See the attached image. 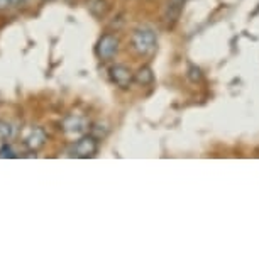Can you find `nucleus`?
<instances>
[{
    "label": "nucleus",
    "instance_id": "6",
    "mask_svg": "<svg viewBox=\"0 0 259 259\" xmlns=\"http://www.w3.org/2000/svg\"><path fill=\"white\" fill-rule=\"evenodd\" d=\"M46 141H48L46 131L42 129V127H32V129L29 131V134L24 138V144H26V148L29 151L36 153V151H39L46 144Z\"/></svg>",
    "mask_w": 259,
    "mask_h": 259
},
{
    "label": "nucleus",
    "instance_id": "8",
    "mask_svg": "<svg viewBox=\"0 0 259 259\" xmlns=\"http://www.w3.org/2000/svg\"><path fill=\"white\" fill-rule=\"evenodd\" d=\"M153 80H154V73L149 66H141L139 70L134 73V81L139 83V85H143V87L151 85Z\"/></svg>",
    "mask_w": 259,
    "mask_h": 259
},
{
    "label": "nucleus",
    "instance_id": "7",
    "mask_svg": "<svg viewBox=\"0 0 259 259\" xmlns=\"http://www.w3.org/2000/svg\"><path fill=\"white\" fill-rule=\"evenodd\" d=\"M183 6H185V0H168L166 12H164V21L168 22V26L177 24V21L183 12Z\"/></svg>",
    "mask_w": 259,
    "mask_h": 259
},
{
    "label": "nucleus",
    "instance_id": "12",
    "mask_svg": "<svg viewBox=\"0 0 259 259\" xmlns=\"http://www.w3.org/2000/svg\"><path fill=\"white\" fill-rule=\"evenodd\" d=\"M190 78H192L193 81L202 80V71H200V68H197V66H192V68H190Z\"/></svg>",
    "mask_w": 259,
    "mask_h": 259
},
{
    "label": "nucleus",
    "instance_id": "1",
    "mask_svg": "<svg viewBox=\"0 0 259 259\" xmlns=\"http://www.w3.org/2000/svg\"><path fill=\"white\" fill-rule=\"evenodd\" d=\"M133 48L134 51L138 53L141 56H149L153 55L158 48V41H156V34L151 31L148 27H141V29H136L134 34H133Z\"/></svg>",
    "mask_w": 259,
    "mask_h": 259
},
{
    "label": "nucleus",
    "instance_id": "2",
    "mask_svg": "<svg viewBox=\"0 0 259 259\" xmlns=\"http://www.w3.org/2000/svg\"><path fill=\"white\" fill-rule=\"evenodd\" d=\"M97 151H99V139H97L95 136L83 134L75 141V144H73L71 156L81 158V159H89V158H94L97 154Z\"/></svg>",
    "mask_w": 259,
    "mask_h": 259
},
{
    "label": "nucleus",
    "instance_id": "4",
    "mask_svg": "<svg viewBox=\"0 0 259 259\" xmlns=\"http://www.w3.org/2000/svg\"><path fill=\"white\" fill-rule=\"evenodd\" d=\"M63 133L70 138H80L89 131V122L81 115H68L61 124Z\"/></svg>",
    "mask_w": 259,
    "mask_h": 259
},
{
    "label": "nucleus",
    "instance_id": "10",
    "mask_svg": "<svg viewBox=\"0 0 259 259\" xmlns=\"http://www.w3.org/2000/svg\"><path fill=\"white\" fill-rule=\"evenodd\" d=\"M12 134H14L12 125L6 120H0V143H7L12 138Z\"/></svg>",
    "mask_w": 259,
    "mask_h": 259
},
{
    "label": "nucleus",
    "instance_id": "11",
    "mask_svg": "<svg viewBox=\"0 0 259 259\" xmlns=\"http://www.w3.org/2000/svg\"><path fill=\"white\" fill-rule=\"evenodd\" d=\"M0 158H16V153L7 143H4L2 148H0Z\"/></svg>",
    "mask_w": 259,
    "mask_h": 259
},
{
    "label": "nucleus",
    "instance_id": "13",
    "mask_svg": "<svg viewBox=\"0 0 259 259\" xmlns=\"http://www.w3.org/2000/svg\"><path fill=\"white\" fill-rule=\"evenodd\" d=\"M11 2V6H14V7H19V6H22L26 0H9Z\"/></svg>",
    "mask_w": 259,
    "mask_h": 259
},
{
    "label": "nucleus",
    "instance_id": "9",
    "mask_svg": "<svg viewBox=\"0 0 259 259\" xmlns=\"http://www.w3.org/2000/svg\"><path fill=\"white\" fill-rule=\"evenodd\" d=\"M87 9H89V12L92 16L104 17L107 11H109V4H107L105 0H89V2H87Z\"/></svg>",
    "mask_w": 259,
    "mask_h": 259
},
{
    "label": "nucleus",
    "instance_id": "3",
    "mask_svg": "<svg viewBox=\"0 0 259 259\" xmlns=\"http://www.w3.org/2000/svg\"><path fill=\"white\" fill-rule=\"evenodd\" d=\"M117 51H119V39L114 34H104L97 42V55L104 61L112 60Z\"/></svg>",
    "mask_w": 259,
    "mask_h": 259
},
{
    "label": "nucleus",
    "instance_id": "14",
    "mask_svg": "<svg viewBox=\"0 0 259 259\" xmlns=\"http://www.w3.org/2000/svg\"><path fill=\"white\" fill-rule=\"evenodd\" d=\"M11 7V2L9 0H0V9H7Z\"/></svg>",
    "mask_w": 259,
    "mask_h": 259
},
{
    "label": "nucleus",
    "instance_id": "5",
    "mask_svg": "<svg viewBox=\"0 0 259 259\" xmlns=\"http://www.w3.org/2000/svg\"><path fill=\"white\" fill-rule=\"evenodd\" d=\"M109 73H110L112 81L124 90L129 89V87L134 83V73L131 71V68H127L125 65H114L109 70Z\"/></svg>",
    "mask_w": 259,
    "mask_h": 259
}]
</instances>
